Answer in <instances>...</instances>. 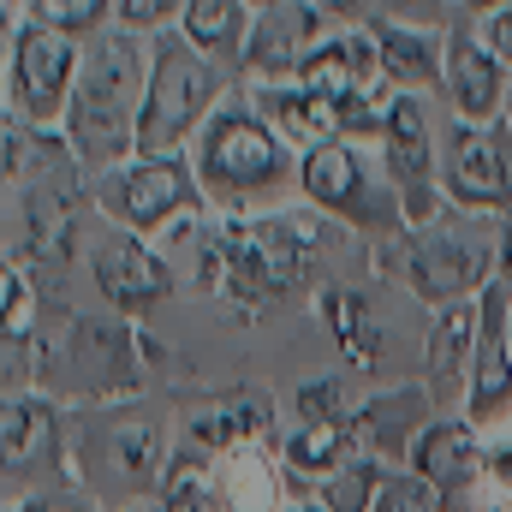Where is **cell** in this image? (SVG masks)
Wrapping results in <instances>:
<instances>
[{"label":"cell","instance_id":"obj_36","mask_svg":"<svg viewBox=\"0 0 512 512\" xmlns=\"http://www.w3.org/2000/svg\"><path fill=\"white\" fill-rule=\"evenodd\" d=\"M471 6H477V12H495V6H507V0H471Z\"/></svg>","mask_w":512,"mask_h":512},{"label":"cell","instance_id":"obj_18","mask_svg":"<svg viewBox=\"0 0 512 512\" xmlns=\"http://www.w3.org/2000/svg\"><path fill=\"white\" fill-rule=\"evenodd\" d=\"M417 459H423V477H435L447 495H459V489L477 477V447H471V435H465V429H453V423L429 429V435H423V447H417Z\"/></svg>","mask_w":512,"mask_h":512},{"label":"cell","instance_id":"obj_6","mask_svg":"<svg viewBox=\"0 0 512 512\" xmlns=\"http://www.w3.org/2000/svg\"><path fill=\"white\" fill-rule=\"evenodd\" d=\"M280 167V149L274 137L245 120V114H221L209 137H203V173L209 185H227V191H251V185H268Z\"/></svg>","mask_w":512,"mask_h":512},{"label":"cell","instance_id":"obj_7","mask_svg":"<svg viewBox=\"0 0 512 512\" xmlns=\"http://www.w3.org/2000/svg\"><path fill=\"white\" fill-rule=\"evenodd\" d=\"M292 78H298L304 90L328 96V102H364V96L376 90V78H387V72H382V48H376V42L340 36V42L310 48V60H304Z\"/></svg>","mask_w":512,"mask_h":512},{"label":"cell","instance_id":"obj_16","mask_svg":"<svg viewBox=\"0 0 512 512\" xmlns=\"http://www.w3.org/2000/svg\"><path fill=\"white\" fill-rule=\"evenodd\" d=\"M477 334H483V316H477V310H465V304H447V316H441V322H435V334H429V376H435L441 393L459 382V370L471 364Z\"/></svg>","mask_w":512,"mask_h":512},{"label":"cell","instance_id":"obj_9","mask_svg":"<svg viewBox=\"0 0 512 512\" xmlns=\"http://www.w3.org/2000/svg\"><path fill=\"white\" fill-rule=\"evenodd\" d=\"M256 108L274 120V126H286L292 137H316V143H328L334 131H370V114H364V102H328V96H316V90H256Z\"/></svg>","mask_w":512,"mask_h":512},{"label":"cell","instance_id":"obj_30","mask_svg":"<svg viewBox=\"0 0 512 512\" xmlns=\"http://www.w3.org/2000/svg\"><path fill=\"white\" fill-rule=\"evenodd\" d=\"M30 322V298L18 292V274H6V334H18Z\"/></svg>","mask_w":512,"mask_h":512},{"label":"cell","instance_id":"obj_19","mask_svg":"<svg viewBox=\"0 0 512 512\" xmlns=\"http://www.w3.org/2000/svg\"><path fill=\"white\" fill-rule=\"evenodd\" d=\"M24 233H30V251L60 262L72 251V203L60 191H30L24 197Z\"/></svg>","mask_w":512,"mask_h":512},{"label":"cell","instance_id":"obj_23","mask_svg":"<svg viewBox=\"0 0 512 512\" xmlns=\"http://www.w3.org/2000/svg\"><path fill=\"white\" fill-rule=\"evenodd\" d=\"M340 441H346V423L340 417H316L298 441H292V465L298 471H328L340 459Z\"/></svg>","mask_w":512,"mask_h":512},{"label":"cell","instance_id":"obj_33","mask_svg":"<svg viewBox=\"0 0 512 512\" xmlns=\"http://www.w3.org/2000/svg\"><path fill=\"white\" fill-rule=\"evenodd\" d=\"M334 399H340V393H334V382L304 387V417H310V423H316V417H334Z\"/></svg>","mask_w":512,"mask_h":512},{"label":"cell","instance_id":"obj_10","mask_svg":"<svg viewBox=\"0 0 512 512\" xmlns=\"http://www.w3.org/2000/svg\"><path fill=\"white\" fill-rule=\"evenodd\" d=\"M185 203H191V179L173 155H143L114 185V209L131 227H155V221H167V209H185Z\"/></svg>","mask_w":512,"mask_h":512},{"label":"cell","instance_id":"obj_24","mask_svg":"<svg viewBox=\"0 0 512 512\" xmlns=\"http://www.w3.org/2000/svg\"><path fill=\"white\" fill-rule=\"evenodd\" d=\"M328 310H334V328H340V346L358 358V364H370L376 358V328L364 322V304L352 298V292H328Z\"/></svg>","mask_w":512,"mask_h":512},{"label":"cell","instance_id":"obj_2","mask_svg":"<svg viewBox=\"0 0 512 512\" xmlns=\"http://www.w3.org/2000/svg\"><path fill=\"white\" fill-rule=\"evenodd\" d=\"M209 96H215V78H209V66L197 60V48H191V42H161L131 143H137L143 155H167V149L191 131V120L203 114Z\"/></svg>","mask_w":512,"mask_h":512},{"label":"cell","instance_id":"obj_37","mask_svg":"<svg viewBox=\"0 0 512 512\" xmlns=\"http://www.w3.org/2000/svg\"><path fill=\"white\" fill-rule=\"evenodd\" d=\"M501 262H507V268H512V233H507V245H501Z\"/></svg>","mask_w":512,"mask_h":512},{"label":"cell","instance_id":"obj_8","mask_svg":"<svg viewBox=\"0 0 512 512\" xmlns=\"http://www.w3.org/2000/svg\"><path fill=\"white\" fill-rule=\"evenodd\" d=\"M268 18L256 24L251 36V72H298L310 60V42L322 30V6L316 0H280V6H262Z\"/></svg>","mask_w":512,"mask_h":512},{"label":"cell","instance_id":"obj_27","mask_svg":"<svg viewBox=\"0 0 512 512\" xmlns=\"http://www.w3.org/2000/svg\"><path fill=\"white\" fill-rule=\"evenodd\" d=\"M120 459H126L131 477H149V465H155V435H149V429H120Z\"/></svg>","mask_w":512,"mask_h":512},{"label":"cell","instance_id":"obj_11","mask_svg":"<svg viewBox=\"0 0 512 512\" xmlns=\"http://www.w3.org/2000/svg\"><path fill=\"white\" fill-rule=\"evenodd\" d=\"M447 90H453V108L465 120H495V108H501V60L483 42L453 36L447 42Z\"/></svg>","mask_w":512,"mask_h":512},{"label":"cell","instance_id":"obj_13","mask_svg":"<svg viewBox=\"0 0 512 512\" xmlns=\"http://www.w3.org/2000/svg\"><path fill=\"white\" fill-rule=\"evenodd\" d=\"M304 191L328 209H364V167L346 143H316L304 155Z\"/></svg>","mask_w":512,"mask_h":512},{"label":"cell","instance_id":"obj_5","mask_svg":"<svg viewBox=\"0 0 512 512\" xmlns=\"http://www.w3.org/2000/svg\"><path fill=\"white\" fill-rule=\"evenodd\" d=\"M447 167H453L447 185L465 203H507L512 197V143L507 131L489 126V120H471V126L453 131Z\"/></svg>","mask_w":512,"mask_h":512},{"label":"cell","instance_id":"obj_21","mask_svg":"<svg viewBox=\"0 0 512 512\" xmlns=\"http://www.w3.org/2000/svg\"><path fill=\"white\" fill-rule=\"evenodd\" d=\"M376 48H382V72L399 84H429L435 78V48L417 36V30H399V24H376Z\"/></svg>","mask_w":512,"mask_h":512},{"label":"cell","instance_id":"obj_26","mask_svg":"<svg viewBox=\"0 0 512 512\" xmlns=\"http://www.w3.org/2000/svg\"><path fill=\"white\" fill-rule=\"evenodd\" d=\"M167 512H203V465H179L167 483Z\"/></svg>","mask_w":512,"mask_h":512},{"label":"cell","instance_id":"obj_34","mask_svg":"<svg viewBox=\"0 0 512 512\" xmlns=\"http://www.w3.org/2000/svg\"><path fill=\"white\" fill-rule=\"evenodd\" d=\"M316 6H322V12H334V18H346V12H358L364 0H316Z\"/></svg>","mask_w":512,"mask_h":512},{"label":"cell","instance_id":"obj_28","mask_svg":"<svg viewBox=\"0 0 512 512\" xmlns=\"http://www.w3.org/2000/svg\"><path fill=\"white\" fill-rule=\"evenodd\" d=\"M483 48H489L495 60H512V0L489 12V24H483Z\"/></svg>","mask_w":512,"mask_h":512},{"label":"cell","instance_id":"obj_32","mask_svg":"<svg viewBox=\"0 0 512 512\" xmlns=\"http://www.w3.org/2000/svg\"><path fill=\"white\" fill-rule=\"evenodd\" d=\"M167 6H173V0H120L126 24H161V18H167Z\"/></svg>","mask_w":512,"mask_h":512},{"label":"cell","instance_id":"obj_20","mask_svg":"<svg viewBox=\"0 0 512 512\" xmlns=\"http://www.w3.org/2000/svg\"><path fill=\"white\" fill-rule=\"evenodd\" d=\"M185 42L197 54H233L239 48V0H191L185 6Z\"/></svg>","mask_w":512,"mask_h":512},{"label":"cell","instance_id":"obj_38","mask_svg":"<svg viewBox=\"0 0 512 512\" xmlns=\"http://www.w3.org/2000/svg\"><path fill=\"white\" fill-rule=\"evenodd\" d=\"M256 6H280V0H256Z\"/></svg>","mask_w":512,"mask_h":512},{"label":"cell","instance_id":"obj_1","mask_svg":"<svg viewBox=\"0 0 512 512\" xmlns=\"http://www.w3.org/2000/svg\"><path fill=\"white\" fill-rule=\"evenodd\" d=\"M131 90H137V48H131V36H102L96 54L84 60V78L72 84V137L84 143V155L126 149Z\"/></svg>","mask_w":512,"mask_h":512},{"label":"cell","instance_id":"obj_35","mask_svg":"<svg viewBox=\"0 0 512 512\" xmlns=\"http://www.w3.org/2000/svg\"><path fill=\"white\" fill-rule=\"evenodd\" d=\"M495 477L512 489V447H507V453H495Z\"/></svg>","mask_w":512,"mask_h":512},{"label":"cell","instance_id":"obj_40","mask_svg":"<svg viewBox=\"0 0 512 512\" xmlns=\"http://www.w3.org/2000/svg\"><path fill=\"white\" fill-rule=\"evenodd\" d=\"M501 512H512V507H501Z\"/></svg>","mask_w":512,"mask_h":512},{"label":"cell","instance_id":"obj_31","mask_svg":"<svg viewBox=\"0 0 512 512\" xmlns=\"http://www.w3.org/2000/svg\"><path fill=\"white\" fill-rule=\"evenodd\" d=\"M364 495H370V477L358 471V477H346V483L334 489V507L340 512H364Z\"/></svg>","mask_w":512,"mask_h":512},{"label":"cell","instance_id":"obj_29","mask_svg":"<svg viewBox=\"0 0 512 512\" xmlns=\"http://www.w3.org/2000/svg\"><path fill=\"white\" fill-rule=\"evenodd\" d=\"M382 512H429V501H423L417 483H387L382 489Z\"/></svg>","mask_w":512,"mask_h":512},{"label":"cell","instance_id":"obj_12","mask_svg":"<svg viewBox=\"0 0 512 512\" xmlns=\"http://www.w3.org/2000/svg\"><path fill=\"white\" fill-rule=\"evenodd\" d=\"M96 280H102V292L114 304H149V298H161L167 268L143 251V245L114 239V245H102V256H96Z\"/></svg>","mask_w":512,"mask_h":512},{"label":"cell","instance_id":"obj_3","mask_svg":"<svg viewBox=\"0 0 512 512\" xmlns=\"http://www.w3.org/2000/svg\"><path fill=\"white\" fill-rule=\"evenodd\" d=\"M310 262V239L298 221H262V227H233L227 233V280L245 292V298H268V292H286Z\"/></svg>","mask_w":512,"mask_h":512},{"label":"cell","instance_id":"obj_4","mask_svg":"<svg viewBox=\"0 0 512 512\" xmlns=\"http://www.w3.org/2000/svg\"><path fill=\"white\" fill-rule=\"evenodd\" d=\"M78 48L66 30H48V24H30L12 36V102L30 114V120H54L66 108V90L78 84Z\"/></svg>","mask_w":512,"mask_h":512},{"label":"cell","instance_id":"obj_39","mask_svg":"<svg viewBox=\"0 0 512 512\" xmlns=\"http://www.w3.org/2000/svg\"><path fill=\"white\" fill-rule=\"evenodd\" d=\"M42 512H66V507H42Z\"/></svg>","mask_w":512,"mask_h":512},{"label":"cell","instance_id":"obj_17","mask_svg":"<svg viewBox=\"0 0 512 512\" xmlns=\"http://www.w3.org/2000/svg\"><path fill=\"white\" fill-rule=\"evenodd\" d=\"M501 316H507V292L495 286L483 298V370H477V417H495V405L512 393V364L501 346Z\"/></svg>","mask_w":512,"mask_h":512},{"label":"cell","instance_id":"obj_25","mask_svg":"<svg viewBox=\"0 0 512 512\" xmlns=\"http://www.w3.org/2000/svg\"><path fill=\"white\" fill-rule=\"evenodd\" d=\"M30 18L48 24V30L78 36V30H96L108 18V0H30Z\"/></svg>","mask_w":512,"mask_h":512},{"label":"cell","instance_id":"obj_14","mask_svg":"<svg viewBox=\"0 0 512 512\" xmlns=\"http://www.w3.org/2000/svg\"><path fill=\"white\" fill-rule=\"evenodd\" d=\"M483 262L489 256L477 251V245H429V251H417L411 262V280H417V292H429V298H459L465 286H477L483 280Z\"/></svg>","mask_w":512,"mask_h":512},{"label":"cell","instance_id":"obj_15","mask_svg":"<svg viewBox=\"0 0 512 512\" xmlns=\"http://www.w3.org/2000/svg\"><path fill=\"white\" fill-rule=\"evenodd\" d=\"M387 161H393L399 185H411V191L429 179V120H423L417 96H399L387 114Z\"/></svg>","mask_w":512,"mask_h":512},{"label":"cell","instance_id":"obj_22","mask_svg":"<svg viewBox=\"0 0 512 512\" xmlns=\"http://www.w3.org/2000/svg\"><path fill=\"white\" fill-rule=\"evenodd\" d=\"M42 441H48V411H42V405H30V399L6 405V459H12V465H24V459H36V453H42Z\"/></svg>","mask_w":512,"mask_h":512}]
</instances>
